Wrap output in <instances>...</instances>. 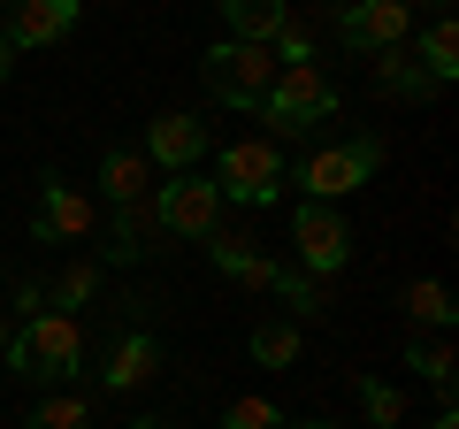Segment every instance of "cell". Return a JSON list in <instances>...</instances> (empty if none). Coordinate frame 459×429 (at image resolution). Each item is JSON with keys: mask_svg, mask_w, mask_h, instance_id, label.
Wrapping results in <instances>:
<instances>
[{"mask_svg": "<svg viewBox=\"0 0 459 429\" xmlns=\"http://www.w3.org/2000/svg\"><path fill=\"white\" fill-rule=\"evenodd\" d=\"M8 368H16L23 383H69L84 376V322L77 314H31V322H16V337H8Z\"/></svg>", "mask_w": 459, "mask_h": 429, "instance_id": "6da1fadb", "label": "cell"}, {"mask_svg": "<svg viewBox=\"0 0 459 429\" xmlns=\"http://www.w3.org/2000/svg\"><path fill=\"white\" fill-rule=\"evenodd\" d=\"M214 192L238 199V207H268V199H283V184H291V169H283V146L276 138H230L222 153H214Z\"/></svg>", "mask_w": 459, "mask_h": 429, "instance_id": "7a4b0ae2", "label": "cell"}, {"mask_svg": "<svg viewBox=\"0 0 459 429\" xmlns=\"http://www.w3.org/2000/svg\"><path fill=\"white\" fill-rule=\"evenodd\" d=\"M261 116H268V131H276V138H307L314 123H329V116H337V84H329V69H322V62L276 69Z\"/></svg>", "mask_w": 459, "mask_h": 429, "instance_id": "3957f363", "label": "cell"}, {"mask_svg": "<svg viewBox=\"0 0 459 429\" xmlns=\"http://www.w3.org/2000/svg\"><path fill=\"white\" fill-rule=\"evenodd\" d=\"M199 77H207V92L222 100V108H261L268 84H276V54L268 47H238V39H214L207 62H199Z\"/></svg>", "mask_w": 459, "mask_h": 429, "instance_id": "277c9868", "label": "cell"}, {"mask_svg": "<svg viewBox=\"0 0 459 429\" xmlns=\"http://www.w3.org/2000/svg\"><path fill=\"white\" fill-rule=\"evenodd\" d=\"M383 162V138H344V146H314L307 162H299V184H307L314 207H337L344 192H360L368 177H376Z\"/></svg>", "mask_w": 459, "mask_h": 429, "instance_id": "5b68a950", "label": "cell"}, {"mask_svg": "<svg viewBox=\"0 0 459 429\" xmlns=\"http://www.w3.org/2000/svg\"><path fill=\"white\" fill-rule=\"evenodd\" d=\"M291 246H299V276H337L344 261H352V223H344L337 207H314V199H299L291 214Z\"/></svg>", "mask_w": 459, "mask_h": 429, "instance_id": "8992f818", "label": "cell"}, {"mask_svg": "<svg viewBox=\"0 0 459 429\" xmlns=\"http://www.w3.org/2000/svg\"><path fill=\"white\" fill-rule=\"evenodd\" d=\"M153 214H161V238H214L222 231V192L207 177H169L153 192Z\"/></svg>", "mask_w": 459, "mask_h": 429, "instance_id": "52a82bcc", "label": "cell"}, {"mask_svg": "<svg viewBox=\"0 0 459 429\" xmlns=\"http://www.w3.org/2000/svg\"><path fill=\"white\" fill-rule=\"evenodd\" d=\"M329 31H337L344 47H360V54H391V47L413 39V8L406 0H360V8H337Z\"/></svg>", "mask_w": 459, "mask_h": 429, "instance_id": "ba28073f", "label": "cell"}, {"mask_svg": "<svg viewBox=\"0 0 459 429\" xmlns=\"http://www.w3.org/2000/svg\"><path fill=\"white\" fill-rule=\"evenodd\" d=\"M92 223H100L92 192H84V184L47 177V192H39V214H31V238H39V246H77V238H92Z\"/></svg>", "mask_w": 459, "mask_h": 429, "instance_id": "9c48e42d", "label": "cell"}, {"mask_svg": "<svg viewBox=\"0 0 459 429\" xmlns=\"http://www.w3.org/2000/svg\"><path fill=\"white\" fill-rule=\"evenodd\" d=\"M207 153V123L199 116H153V131H146V162H153V177H192V162Z\"/></svg>", "mask_w": 459, "mask_h": 429, "instance_id": "30bf717a", "label": "cell"}, {"mask_svg": "<svg viewBox=\"0 0 459 429\" xmlns=\"http://www.w3.org/2000/svg\"><path fill=\"white\" fill-rule=\"evenodd\" d=\"M77 0H23V8H8V23H0V39H8V47H54V39H69L77 31Z\"/></svg>", "mask_w": 459, "mask_h": 429, "instance_id": "8fae6325", "label": "cell"}, {"mask_svg": "<svg viewBox=\"0 0 459 429\" xmlns=\"http://www.w3.org/2000/svg\"><path fill=\"white\" fill-rule=\"evenodd\" d=\"M153 368H161V337H153V330H131V337H115V346H108L100 383H108V391H146Z\"/></svg>", "mask_w": 459, "mask_h": 429, "instance_id": "7c38bea8", "label": "cell"}, {"mask_svg": "<svg viewBox=\"0 0 459 429\" xmlns=\"http://www.w3.org/2000/svg\"><path fill=\"white\" fill-rule=\"evenodd\" d=\"M207 261L222 268L230 284H246V292H276V276H283V268L268 261V253L253 246L246 231H214V246H207Z\"/></svg>", "mask_w": 459, "mask_h": 429, "instance_id": "4fadbf2b", "label": "cell"}, {"mask_svg": "<svg viewBox=\"0 0 459 429\" xmlns=\"http://www.w3.org/2000/svg\"><path fill=\"white\" fill-rule=\"evenodd\" d=\"M100 184H108V207H138V199H153V162L146 153H131V146H108L100 153Z\"/></svg>", "mask_w": 459, "mask_h": 429, "instance_id": "5bb4252c", "label": "cell"}, {"mask_svg": "<svg viewBox=\"0 0 459 429\" xmlns=\"http://www.w3.org/2000/svg\"><path fill=\"white\" fill-rule=\"evenodd\" d=\"M222 23L238 47H276L283 23H291V8H276V0H222Z\"/></svg>", "mask_w": 459, "mask_h": 429, "instance_id": "9a60e30c", "label": "cell"}, {"mask_svg": "<svg viewBox=\"0 0 459 429\" xmlns=\"http://www.w3.org/2000/svg\"><path fill=\"white\" fill-rule=\"evenodd\" d=\"M153 238H161V214H153V199H138V207H115V231H108V261H146Z\"/></svg>", "mask_w": 459, "mask_h": 429, "instance_id": "2e32d148", "label": "cell"}, {"mask_svg": "<svg viewBox=\"0 0 459 429\" xmlns=\"http://www.w3.org/2000/svg\"><path fill=\"white\" fill-rule=\"evenodd\" d=\"M376 92L383 100H429L437 84H429V69L413 62L406 47H391V54H376Z\"/></svg>", "mask_w": 459, "mask_h": 429, "instance_id": "e0dca14e", "label": "cell"}, {"mask_svg": "<svg viewBox=\"0 0 459 429\" xmlns=\"http://www.w3.org/2000/svg\"><path fill=\"white\" fill-rule=\"evenodd\" d=\"M413 62L429 69V84H452V77H459V23L437 16V23L421 31V47H413Z\"/></svg>", "mask_w": 459, "mask_h": 429, "instance_id": "ac0fdd59", "label": "cell"}, {"mask_svg": "<svg viewBox=\"0 0 459 429\" xmlns=\"http://www.w3.org/2000/svg\"><path fill=\"white\" fill-rule=\"evenodd\" d=\"M23 429H92V398H84V391H54V398L31 407Z\"/></svg>", "mask_w": 459, "mask_h": 429, "instance_id": "d6986e66", "label": "cell"}, {"mask_svg": "<svg viewBox=\"0 0 459 429\" xmlns=\"http://www.w3.org/2000/svg\"><path fill=\"white\" fill-rule=\"evenodd\" d=\"M299 346H307L299 322H253V361H261V368H291Z\"/></svg>", "mask_w": 459, "mask_h": 429, "instance_id": "ffe728a7", "label": "cell"}, {"mask_svg": "<svg viewBox=\"0 0 459 429\" xmlns=\"http://www.w3.org/2000/svg\"><path fill=\"white\" fill-rule=\"evenodd\" d=\"M100 284H108V276H100V261H69L47 307H54V314H69V307H92V299H100Z\"/></svg>", "mask_w": 459, "mask_h": 429, "instance_id": "44dd1931", "label": "cell"}, {"mask_svg": "<svg viewBox=\"0 0 459 429\" xmlns=\"http://www.w3.org/2000/svg\"><path fill=\"white\" fill-rule=\"evenodd\" d=\"M406 361H413V376H429L444 391V407H452V346H444V337H413Z\"/></svg>", "mask_w": 459, "mask_h": 429, "instance_id": "7402d4cb", "label": "cell"}, {"mask_svg": "<svg viewBox=\"0 0 459 429\" xmlns=\"http://www.w3.org/2000/svg\"><path fill=\"white\" fill-rule=\"evenodd\" d=\"M406 314H413V322H429V330H444V322H452V292H444L437 276L406 284Z\"/></svg>", "mask_w": 459, "mask_h": 429, "instance_id": "603a6c76", "label": "cell"}, {"mask_svg": "<svg viewBox=\"0 0 459 429\" xmlns=\"http://www.w3.org/2000/svg\"><path fill=\"white\" fill-rule=\"evenodd\" d=\"M360 407H368V422H376V429H398V422H406V391H398V383L360 376Z\"/></svg>", "mask_w": 459, "mask_h": 429, "instance_id": "cb8c5ba5", "label": "cell"}, {"mask_svg": "<svg viewBox=\"0 0 459 429\" xmlns=\"http://www.w3.org/2000/svg\"><path fill=\"white\" fill-rule=\"evenodd\" d=\"M222 429H283V407H276V398H230Z\"/></svg>", "mask_w": 459, "mask_h": 429, "instance_id": "d4e9b609", "label": "cell"}, {"mask_svg": "<svg viewBox=\"0 0 459 429\" xmlns=\"http://www.w3.org/2000/svg\"><path fill=\"white\" fill-rule=\"evenodd\" d=\"M276 299H291V314H329V292L314 276H299V268H283V276H276Z\"/></svg>", "mask_w": 459, "mask_h": 429, "instance_id": "484cf974", "label": "cell"}, {"mask_svg": "<svg viewBox=\"0 0 459 429\" xmlns=\"http://www.w3.org/2000/svg\"><path fill=\"white\" fill-rule=\"evenodd\" d=\"M8 337H16V314H8V307H0V353H8Z\"/></svg>", "mask_w": 459, "mask_h": 429, "instance_id": "4316f807", "label": "cell"}, {"mask_svg": "<svg viewBox=\"0 0 459 429\" xmlns=\"http://www.w3.org/2000/svg\"><path fill=\"white\" fill-rule=\"evenodd\" d=\"M8 69H16V47H8V39H0V77H8Z\"/></svg>", "mask_w": 459, "mask_h": 429, "instance_id": "83f0119b", "label": "cell"}, {"mask_svg": "<svg viewBox=\"0 0 459 429\" xmlns=\"http://www.w3.org/2000/svg\"><path fill=\"white\" fill-rule=\"evenodd\" d=\"M429 429H459V414H452V407H444V414H437V422H429Z\"/></svg>", "mask_w": 459, "mask_h": 429, "instance_id": "f1b7e54d", "label": "cell"}, {"mask_svg": "<svg viewBox=\"0 0 459 429\" xmlns=\"http://www.w3.org/2000/svg\"><path fill=\"white\" fill-rule=\"evenodd\" d=\"M299 429H337V422H299Z\"/></svg>", "mask_w": 459, "mask_h": 429, "instance_id": "f546056e", "label": "cell"}, {"mask_svg": "<svg viewBox=\"0 0 459 429\" xmlns=\"http://www.w3.org/2000/svg\"><path fill=\"white\" fill-rule=\"evenodd\" d=\"M131 429H169V422H131Z\"/></svg>", "mask_w": 459, "mask_h": 429, "instance_id": "4dcf8cb0", "label": "cell"}]
</instances>
